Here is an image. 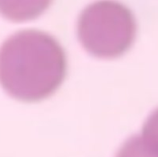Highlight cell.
I'll use <instances>...</instances> for the list:
<instances>
[{"mask_svg":"<svg viewBox=\"0 0 158 157\" xmlns=\"http://www.w3.org/2000/svg\"><path fill=\"white\" fill-rule=\"evenodd\" d=\"M66 69L63 48L46 32L18 31L0 47V84L17 100L32 103L49 97L62 83Z\"/></svg>","mask_w":158,"mask_h":157,"instance_id":"6da1fadb","label":"cell"},{"mask_svg":"<svg viewBox=\"0 0 158 157\" xmlns=\"http://www.w3.org/2000/svg\"><path fill=\"white\" fill-rule=\"evenodd\" d=\"M52 0H0V14L11 21H26L38 18Z\"/></svg>","mask_w":158,"mask_h":157,"instance_id":"7a4b0ae2","label":"cell"},{"mask_svg":"<svg viewBox=\"0 0 158 157\" xmlns=\"http://www.w3.org/2000/svg\"><path fill=\"white\" fill-rule=\"evenodd\" d=\"M117 157H158V152L142 136H134L123 144Z\"/></svg>","mask_w":158,"mask_h":157,"instance_id":"3957f363","label":"cell"},{"mask_svg":"<svg viewBox=\"0 0 158 157\" xmlns=\"http://www.w3.org/2000/svg\"><path fill=\"white\" fill-rule=\"evenodd\" d=\"M141 136L158 152V109L146 121Z\"/></svg>","mask_w":158,"mask_h":157,"instance_id":"277c9868","label":"cell"}]
</instances>
